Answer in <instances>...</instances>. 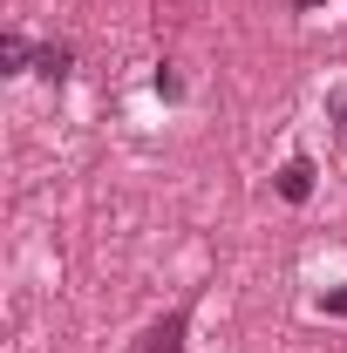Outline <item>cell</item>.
I'll use <instances>...</instances> for the list:
<instances>
[{"instance_id":"7","label":"cell","mask_w":347,"mask_h":353,"mask_svg":"<svg viewBox=\"0 0 347 353\" xmlns=\"http://www.w3.org/2000/svg\"><path fill=\"white\" fill-rule=\"evenodd\" d=\"M320 306L334 312V319H347V285H341V292H327V299H320Z\"/></svg>"},{"instance_id":"5","label":"cell","mask_w":347,"mask_h":353,"mask_svg":"<svg viewBox=\"0 0 347 353\" xmlns=\"http://www.w3.org/2000/svg\"><path fill=\"white\" fill-rule=\"evenodd\" d=\"M157 95H164V102H184V75H177L171 61H164V68H157Z\"/></svg>"},{"instance_id":"8","label":"cell","mask_w":347,"mask_h":353,"mask_svg":"<svg viewBox=\"0 0 347 353\" xmlns=\"http://www.w3.org/2000/svg\"><path fill=\"white\" fill-rule=\"evenodd\" d=\"M286 7H293V14H313V7H327V0H286Z\"/></svg>"},{"instance_id":"3","label":"cell","mask_w":347,"mask_h":353,"mask_svg":"<svg viewBox=\"0 0 347 353\" xmlns=\"http://www.w3.org/2000/svg\"><path fill=\"white\" fill-rule=\"evenodd\" d=\"M68 68H75V48L68 41H41L35 48V75H41V82H68Z\"/></svg>"},{"instance_id":"4","label":"cell","mask_w":347,"mask_h":353,"mask_svg":"<svg viewBox=\"0 0 347 353\" xmlns=\"http://www.w3.org/2000/svg\"><path fill=\"white\" fill-rule=\"evenodd\" d=\"M0 68H7V75H28V68H35V41H28V34H0Z\"/></svg>"},{"instance_id":"1","label":"cell","mask_w":347,"mask_h":353,"mask_svg":"<svg viewBox=\"0 0 347 353\" xmlns=\"http://www.w3.org/2000/svg\"><path fill=\"white\" fill-rule=\"evenodd\" d=\"M184 333H191V299H184V306H171V312H164V319H157V326H150V333H143L130 353H184Z\"/></svg>"},{"instance_id":"6","label":"cell","mask_w":347,"mask_h":353,"mask_svg":"<svg viewBox=\"0 0 347 353\" xmlns=\"http://www.w3.org/2000/svg\"><path fill=\"white\" fill-rule=\"evenodd\" d=\"M327 116H334V130L347 136V82H341V88H327Z\"/></svg>"},{"instance_id":"2","label":"cell","mask_w":347,"mask_h":353,"mask_svg":"<svg viewBox=\"0 0 347 353\" xmlns=\"http://www.w3.org/2000/svg\"><path fill=\"white\" fill-rule=\"evenodd\" d=\"M272 190H279L286 204H306V197H313V163H306V157H286L279 176H272Z\"/></svg>"}]
</instances>
